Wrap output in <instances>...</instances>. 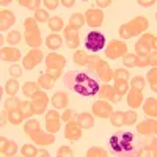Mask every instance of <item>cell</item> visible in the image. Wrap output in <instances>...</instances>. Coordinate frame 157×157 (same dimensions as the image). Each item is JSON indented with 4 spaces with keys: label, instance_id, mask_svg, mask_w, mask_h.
<instances>
[{
    "label": "cell",
    "instance_id": "obj_1",
    "mask_svg": "<svg viewBox=\"0 0 157 157\" xmlns=\"http://www.w3.org/2000/svg\"><path fill=\"white\" fill-rule=\"evenodd\" d=\"M109 145L112 152H115L120 157H134V155H143L140 149V143L137 141V137L129 132V130H116L110 137Z\"/></svg>",
    "mask_w": 157,
    "mask_h": 157
},
{
    "label": "cell",
    "instance_id": "obj_2",
    "mask_svg": "<svg viewBox=\"0 0 157 157\" xmlns=\"http://www.w3.org/2000/svg\"><path fill=\"white\" fill-rule=\"evenodd\" d=\"M64 85H66L69 91H74V93L85 98L96 96L101 88L99 83L91 75H88L86 72H78V71H69L64 75Z\"/></svg>",
    "mask_w": 157,
    "mask_h": 157
},
{
    "label": "cell",
    "instance_id": "obj_3",
    "mask_svg": "<svg viewBox=\"0 0 157 157\" xmlns=\"http://www.w3.org/2000/svg\"><path fill=\"white\" fill-rule=\"evenodd\" d=\"M24 130H25V134L32 138V141H35L36 145L47 146V145H52V143L55 141L54 134L41 132V129H39V123L36 120H29L27 123H25V126H24Z\"/></svg>",
    "mask_w": 157,
    "mask_h": 157
},
{
    "label": "cell",
    "instance_id": "obj_4",
    "mask_svg": "<svg viewBox=\"0 0 157 157\" xmlns=\"http://www.w3.org/2000/svg\"><path fill=\"white\" fill-rule=\"evenodd\" d=\"M148 27H149L148 19L143 17V16H138V17L132 19L130 22L121 25V27H120V36L123 39H129V38H132V36L140 35L141 32H145Z\"/></svg>",
    "mask_w": 157,
    "mask_h": 157
},
{
    "label": "cell",
    "instance_id": "obj_5",
    "mask_svg": "<svg viewBox=\"0 0 157 157\" xmlns=\"http://www.w3.org/2000/svg\"><path fill=\"white\" fill-rule=\"evenodd\" d=\"M24 25H25V43L33 49L41 47L43 39H41V33H39L35 17H27L24 21Z\"/></svg>",
    "mask_w": 157,
    "mask_h": 157
},
{
    "label": "cell",
    "instance_id": "obj_6",
    "mask_svg": "<svg viewBox=\"0 0 157 157\" xmlns=\"http://www.w3.org/2000/svg\"><path fill=\"white\" fill-rule=\"evenodd\" d=\"M46 64H47V68H46V74H49L52 78H60L61 75V69L63 66L66 64V58H64L63 55H58V54H49L46 57Z\"/></svg>",
    "mask_w": 157,
    "mask_h": 157
},
{
    "label": "cell",
    "instance_id": "obj_7",
    "mask_svg": "<svg viewBox=\"0 0 157 157\" xmlns=\"http://www.w3.org/2000/svg\"><path fill=\"white\" fill-rule=\"evenodd\" d=\"M155 41H157L155 35H151V33H145V35H143L138 41H137V44H135L137 57H138V58L148 57L151 52H152V49L155 50Z\"/></svg>",
    "mask_w": 157,
    "mask_h": 157
},
{
    "label": "cell",
    "instance_id": "obj_8",
    "mask_svg": "<svg viewBox=\"0 0 157 157\" xmlns=\"http://www.w3.org/2000/svg\"><path fill=\"white\" fill-rule=\"evenodd\" d=\"M105 46V36L101 32H90L85 38V47L91 52H99Z\"/></svg>",
    "mask_w": 157,
    "mask_h": 157
},
{
    "label": "cell",
    "instance_id": "obj_9",
    "mask_svg": "<svg viewBox=\"0 0 157 157\" xmlns=\"http://www.w3.org/2000/svg\"><path fill=\"white\" fill-rule=\"evenodd\" d=\"M127 54V46L126 43L123 41H116V39H113V41L109 43V46L105 47V55L107 58L110 60H116V58H121Z\"/></svg>",
    "mask_w": 157,
    "mask_h": 157
},
{
    "label": "cell",
    "instance_id": "obj_10",
    "mask_svg": "<svg viewBox=\"0 0 157 157\" xmlns=\"http://www.w3.org/2000/svg\"><path fill=\"white\" fill-rule=\"evenodd\" d=\"M43 58H44V52L41 49H32L29 54L24 57L22 66L25 69H33L35 66H38V64L43 61Z\"/></svg>",
    "mask_w": 157,
    "mask_h": 157
},
{
    "label": "cell",
    "instance_id": "obj_11",
    "mask_svg": "<svg viewBox=\"0 0 157 157\" xmlns=\"http://www.w3.org/2000/svg\"><path fill=\"white\" fill-rule=\"evenodd\" d=\"M47 102H49V98L44 91H36V93L32 96V107H33V113L35 115H41L46 112L47 109Z\"/></svg>",
    "mask_w": 157,
    "mask_h": 157
},
{
    "label": "cell",
    "instance_id": "obj_12",
    "mask_svg": "<svg viewBox=\"0 0 157 157\" xmlns=\"http://www.w3.org/2000/svg\"><path fill=\"white\" fill-rule=\"evenodd\" d=\"M60 121H61V115H58V112H55V110L47 112V115H46V129H47V132L55 134L60 129Z\"/></svg>",
    "mask_w": 157,
    "mask_h": 157
},
{
    "label": "cell",
    "instance_id": "obj_13",
    "mask_svg": "<svg viewBox=\"0 0 157 157\" xmlns=\"http://www.w3.org/2000/svg\"><path fill=\"white\" fill-rule=\"evenodd\" d=\"M137 132L140 135H155L157 132V121H155V118H149V120H145V121H141L138 123L137 126Z\"/></svg>",
    "mask_w": 157,
    "mask_h": 157
},
{
    "label": "cell",
    "instance_id": "obj_14",
    "mask_svg": "<svg viewBox=\"0 0 157 157\" xmlns=\"http://www.w3.org/2000/svg\"><path fill=\"white\" fill-rule=\"evenodd\" d=\"M112 112H113V110H112V104L105 102L104 99L96 101V102L93 104V115L98 116V118H107V116H110Z\"/></svg>",
    "mask_w": 157,
    "mask_h": 157
},
{
    "label": "cell",
    "instance_id": "obj_15",
    "mask_svg": "<svg viewBox=\"0 0 157 157\" xmlns=\"http://www.w3.org/2000/svg\"><path fill=\"white\" fill-rule=\"evenodd\" d=\"M85 22L90 25V27H101L102 22H104V14L102 11L99 10H88L86 14H85Z\"/></svg>",
    "mask_w": 157,
    "mask_h": 157
},
{
    "label": "cell",
    "instance_id": "obj_16",
    "mask_svg": "<svg viewBox=\"0 0 157 157\" xmlns=\"http://www.w3.org/2000/svg\"><path fill=\"white\" fill-rule=\"evenodd\" d=\"M64 137H66L68 140L71 141H75L82 137V127L78 126L77 120L75 121H69L66 124V130H64Z\"/></svg>",
    "mask_w": 157,
    "mask_h": 157
},
{
    "label": "cell",
    "instance_id": "obj_17",
    "mask_svg": "<svg viewBox=\"0 0 157 157\" xmlns=\"http://www.w3.org/2000/svg\"><path fill=\"white\" fill-rule=\"evenodd\" d=\"M98 96L101 98V99H109V101H112V102H120L121 101V98L123 96H120L115 91V88L113 86H110V85H104L102 88H99V91H98Z\"/></svg>",
    "mask_w": 157,
    "mask_h": 157
},
{
    "label": "cell",
    "instance_id": "obj_18",
    "mask_svg": "<svg viewBox=\"0 0 157 157\" xmlns=\"http://www.w3.org/2000/svg\"><path fill=\"white\" fill-rule=\"evenodd\" d=\"M143 102V90H137V88H130L129 96H127V105L130 109H138Z\"/></svg>",
    "mask_w": 157,
    "mask_h": 157
},
{
    "label": "cell",
    "instance_id": "obj_19",
    "mask_svg": "<svg viewBox=\"0 0 157 157\" xmlns=\"http://www.w3.org/2000/svg\"><path fill=\"white\" fill-rule=\"evenodd\" d=\"M64 38H66V46L69 49L78 47V30L77 29H72L68 25V27L64 29Z\"/></svg>",
    "mask_w": 157,
    "mask_h": 157
},
{
    "label": "cell",
    "instance_id": "obj_20",
    "mask_svg": "<svg viewBox=\"0 0 157 157\" xmlns=\"http://www.w3.org/2000/svg\"><path fill=\"white\" fill-rule=\"evenodd\" d=\"M2 60L3 61H11L14 63L17 60H21V50L14 49V47H2Z\"/></svg>",
    "mask_w": 157,
    "mask_h": 157
},
{
    "label": "cell",
    "instance_id": "obj_21",
    "mask_svg": "<svg viewBox=\"0 0 157 157\" xmlns=\"http://www.w3.org/2000/svg\"><path fill=\"white\" fill-rule=\"evenodd\" d=\"M14 21H16V17L10 10H2V13H0V29H2V32L8 30L14 24Z\"/></svg>",
    "mask_w": 157,
    "mask_h": 157
},
{
    "label": "cell",
    "instance_id": "obj_22",
    "mask_svg": "<svg viewBox=\"0 0 157 157\" xmlns=\"http://www.w3.org/2000/svg\"><path fill=\"white\" fill-rule=\"evenodd\" d=\"M0 141H2V148H0V154L2 155H14L17 152V146L14 141H11L5 137L0 138Z\"/></svg>",
    "mask_w": 157,
    "mask_h": 157
},
{
    "label": "cell",
    "instance_id": "obj_23",
    "mask_svg": "<svg viewBox=\"0 0 157 157\" xmlns=\"http://www.w3.org/2000/svg\"><path fill=\"white\" fill-rule=\"evenodd\" d=\"M68 102H69V98L64 91H57V93L52 96V104H54L55 109H66Z\"/></svg>",
    "mask_w": 157,
    "mask_h": 157
},
{
    "label": "cell",
    "instance_id": "obj_24",
    "mask_svg": "<svg viewBox=\"0 0 157 157\" xmlns=\"http://www.w3.org/2000/svg\"><path fill=\"white\" fill-rule=\"evenodd\" d=\"M96 75L101 78L102 82H109V80H112V78H113V71L110 69V66H109L105 61H102L99 64L98 71H96Z\"/></svg>",
    "mask_w": 157,
    "mask_h": 157
},
{
    "label": "cell",
    "instance_id": "obj_25",
    "mask_svg": "<svg viewBox=\"0 0 157 157\" xmlns=\"http://www.w3.org/2000/svg\"><path fill=\"white\" fill-rule=\"evenodd\" d=\"M77 123L82 129H91L94 126V115L91 113H80L77 116Z\"/></svg>",
    "mask_w": 157,
    "mask_h": 157
},
{
    "label": "cell",
    "instance_id": "obj_26",
    "mask_svg": "<svg viewBox=\"0 0 157 157\" xmlns=\"http://www.w3.org/2000/svg\"><path fill=\"white\" fill-rule=\"evenodd\" d=\"M46 46H47L50 50H58V49L63 46V39H61L60 35L52 33V35H49V36L46 38Z\"/></svg>",
    "mask_w": 157,
    "mask_h": 157
},
{
    "label": "cell",
    "instance_id": "obj_27",
    "mask_svg": "<svg viewBox=\"0 0 157 157\" xmlns=\"http://www.w3.org/2000/svg\"><path fill=\"white\" fill-rule=\"evenodd\" d=\"M140 149H141V154H149V155H155L157 152V146H155V140H151V138H146L141 141L140 145Z\"/></svg>",
    "mask_w": 157,
    "mask_h": 157
},
{
    "label": "cell",
    "instance_id": "obj_28",
    "mask_svg": "<svg viewBox=\"0 0 157 157\" xmlns=\"http://www.w3.org/2000/svg\"><path fill=\"white\" fill-rule=\"evenodd\" d=\"M145 113L149 116V118H155L157 116V99L155 98H149L146 99L145 102Z\"/></svg>",
    "mask_w": 157,
    "mask_h": 157
},
{
    "label": "cell",
    "instance_id": "obj_29",
    "mask_svg": "<svg viewBox=\"0 0 157 157\" xmlns=\"http://www.w3.org/2000/svg\"><path fill=\"white\" fill-rule=\"evenodd\" d=\"M55 78H52L49 74H41L39 75V78H38V85L41 86V88H46V90H52L54 88V85H55Z\"/></svg>",
    "mask_w": 157,
    "mask_h": 157
},
{
    "label": "cell",
    "instance_id": "obj_30",
    "mask_svg": "<svg viewBox=\"0 0 157 157\" xmlns=\"http://www.w3.org/2000/svg\"><path fill=\"white\" fill-rule=\"evenodd\" d=\"M104 60L98 55H88V61H86V68L91 74H96L98 68H99V64L102 63Z\"/></svg>",
    "mask_w": 157,
    "mask_h": 157
},
{
    "label": "cell",
    "instance_id": "obj_31",
    "mask_svg": "<svg viewBox=\"0 0 157 157\" xmlns=\"http://www.w3.org/2000/svg\"><path fill=\"white\" fill-rule=\"evenodd\" d=\"M24 115H22V112H21V109H16V110H10L8 112V121L11 123V124H21L22 121H24Z\"/></svg>",
    "mask_w": 157,
    "mask_h": 157
},
{
    "label": "cell",
    "instance_id": "obj_32",
    "mask_svg": "<svg viewBox=\"0 0 157 157\" xmlns=\"http://www.w3.org/2000/svg\"><path fill=\"white\" fill-rule=\"evenodd\" d=\"M83 24H85V16L80 14V13H75V14H72L69 17V27H72V29H77L78 30Z\"/></svg>",
    "mask_w": 157,
    "mask_h": 157
},
{
    "label": "cell",
    "instance_id": "obj_33",
    "mask_svg": "<svg viewBox=\"0 0 157 157\" xmlns=\"http://www.w3.org/2000/svg\"><path fill=\"white\" fill-rule=\"evenodd\" d=\"M109 118H110V121L115 127H123L124 126V112H112Z\"/></svg>",
    "mask_w": 157,
    "mask_h": 157
},
{
    "label": "cell",
    "instance_id": "obj_34",
    "mask_svg": "<svg viewBox=\"0 0 157 157\" xmlns=\"http://www.w3.org/2000/svg\"><path fill=\"white\" fill-rule=\"evenodd\" d=\"M36 91H39V85L35 83V82H27V83H24V86H22V93L27 98H32Z\"/></svg>",
    "mask_w": 157,
    "mask_h": 157
},
{
    "label": "cell",
    "instance_id": "obj_35",
    "mask_svg": "<svg viewBox=\"0 0 157 157\" xmlns=\"http://www.w3.org/2000/svg\"><path fill=\"white\" fill-rule=\"evenodd\" d=\"M123 63L124 66H130V68H138V63H140V58L135 55V54H126L123 57Z\"/></svg>",
    "mask_w": 157,
    "mask_h": 157
},
{
    "label": "cell",
    "instance_id": "obj_36",
    "mask_svg": "<svg viewBox=\"0 0 157 157\" xmlns=\"http://www.w3.org/2000/svg\"><path fill=\"white\" fill-rule=\"evenodd\" d=\"M21 104H22V101H19L16 96H10V98L5 101V110L10 112V110L21 109Z\"/></svg>",
    "mask_w": 157,
    "mask_h": 157
},
{
    "label": "cell",
    "instance_id": "obj_37",
    "mask_svg": "<svg viewBox=\"0 0 157 157\" xmlns=\"http://www.w3.org/2000/svg\"><path fill=\"white\" fill-rule=\"evenodd\" d=\"M72 60H74V63H75V64H78V66H86L88 55L85 54L83 50H75V52H74Z\"/></svg>",
    "mask_w": 157,
    "mask_h": 157
},
{
    "label": "cell",
    "instance_id": "obj_38",
    "mask_svg": "<svg viewBox=\"0 0 157 157\" xmlns=\"http://www.w3.org/2000/svg\"><path fill=\"white\" fill-rule=\"evenodd\" d=\"M19 90V83L16 78H10L5 83V93H8L10 96H16V91Z\"/></svg>",
    "mask_w": 157,
    "mask_h": 157
},
{
    "label": "cell",
    "instance_id": "obj_39",
    "mask_svg": "<svg viewBox=\"0 0 157 157\" xmlns=\"http://www.w3.org/2000/svg\"><path fill=\"white\" fill-rule=\"evenodd\" d=\"M21 39H22V35H21L19 30H11V32L6 35V43L11 44V46L19 44V43H21Z\"/></svg>",
    "mask_w": 157,
    "mask_h": 157
},
{
    "label": "cell",
    "instance_id": "obj_40",
    "mask_svg": "<svg viewBox=\"0 0 157 157\" xmlns=\"http://www.w3.org/2000/svg\"><path fill=\"white\" fill-rule=\"evenodd\" d=\"M115 91L120 96H124L126 91H129V82L127 80H115Z\"/></svg>",
    "mask_w": 157,
    "mask_h": 157
},
{
    "label": "cell",
    "instance_id": "obj_41",
    "mask_svg": "<svg viewBox=\"0 0 157 157\" xmlns=\"http://www.w3.org/2000/svg\"><path fill=\"white\" fill-rule=\"evenodd\" d=\"M47 24H49V29H50L52 32H58V30H61V29H63V19H61V17H58V16L50 17Z\"/></svg>",
    "mask_w": 157,
    "mask_h": 157
},
{
    "label": "cell",
    "instance_id": "obj_42",
    "mask_svg": "<svg viewBox=\"0 0 157 157\" xmlns=\"http://www.w3.org/2000/svg\"><path fill=\"white\" fill-rule=\"evenodd\" d=\"M21 154L24 157H35V155H39V151L35 146H32V145H24L21 148Z\"/></svg>",
    "mask_w": 157,
    "mask_h": 157
},
{
    "label": "cell",
    "instance_id": "obj_43",
    "mask_svg": "<svg viewBox=\"0 0 157 157\" xmlns=\"http://www.w3.org/2000/svg\"><path fill=\"white\" fill-rule=\"evenodd\" d=\"M148 83L149 86L152 88V91H157V68H152L149 72H148Z\"/></svg>",
    "mask_w": 157,
    "mask_h": 157
},
{
    "label": "cell",
    "instance_id": "obj_44",
    "mask_svg": "<svg viewBox=\"0 0 157 157\" xmlns=\"http://www.w3.org/2000/svg\"><path fill=\"white\" fill-rule=\"evenodd\" d=\"M145 85H146V80H145V77H141V75H137V77H134L132 80H130V88L143 90Z\"/></svg>",
    "mask_w": 157,
    "mask_h": 157
},
{
    "label": "cell",
    "instance_id": "obj_45",
    "mask_svg": "<svg viewBox=\"0 0 157 157\" xmlns=\"http://www.w3.org/2000/svg\"><path fill=\"white\" fill-rule=\"evenodd\" d=\"M21 112H22V115H24L25 118H29V116H33L35 113H33V107H32V102H29V101H24V102L21 104Z\"/></svg>",
    "mask_w": 157,
    "mask_h": 157
},
{
    "label": "cell",
    "instance_id": "obj_46",
    "mask_svg": "<svg viewBox=\"0 0 157 157\" xmlns=\"http://www.w3.org/2000/svg\"><path fill=\"white\" fill-rule=\"evenodd\" d=\"M86 155H88V157H105V155H109V154H107L105 149L94 146V148H90V149H88Z\"/></svg>",
    "mask_w": 157,
    "mask_h": 157
},
{
    "label": "cell",
    "instance_id": "obj_47",
    "mask_svg": "<svg viewBox=\"0 0 157 157\" xmlns=\"http://www.w3.org/2000/svg\"><path fill=\"white\" fill-rule=\"evenodd\" d=\"M17 3H19V5H22V6H25V8H29V10H35V11L41 10V8H39V6H41V2H39V0H36V2H27V0H19Z\"/></svg>",
    "mask_w": 157,
    "mask_h": 157
},
{
    "label": "cell",
    "instance_id": "obj_48",
    "mask_svg": "<svg viewBox=\"0 0 157 157\" xmlns=\"http://www.w3.org/2000/svg\"><path fill=\"white\" fill-rule=\"evenodd\" d=\"M49 14H47V11L46 10H38V11H35V21L36 22H49Z\"/></svg>",
    "mask_w": 157,
    "mask_h": 157
},
{
    "label": "cell",
    "instance_id": "obj_49",
    "mask_svg": "<svg viewBox=\"0 0 157 157\" xmlns=\"http://www.w3.org/2000/svg\"><path fill=\"white\" fill-rule=\"evenodd\" d=\"M135 121H137V113L134 110L124 113V126H132L135 124Z\"/></svg>",
    "mask_w": 157,
    "mask_h": 157
},
{
    "label": "cell",
    "instance_id": "obj_50",
    "mask_svg": "<svg viewBox=\"0 0 157 157\" xmlns=\"http://www.w3.org/2000/svg\"><path fill=\"white\" fill-rule=\"evenodd\" d=\"M113 77H115V80H127V82H129V72H127L124 68L116 69V71L113 72Z\"/></svg>",
    "mask_w": 157,
    "mask_h": 157
},
{
    "label": "cell",
    "instance_id": "obj_51",
    "mask_svg": "<svg viewBox=\"0 0 157 157\" xmlns=\"http://www.w3.org/2000/svg\"><path fill=\"white\" fill-rule=\"evenodd\" d=\"M77 116H78V115H75L72 110L64 109V113L61 115V120H63L64 123H69V121H75V120H77Z\"/></svg>",
    "mask_w": 157,
    "mask_h": 157
},
{
    "label": "cell",
    "instance_id": "obj_52",
    "mask_svg": "<svg viewBox=\"0 0 157 157\" xmlns=\"http://www.w3.org/2000/svg\"><path fill=\"white\" fill-rule=\"evenodd\" d=\"M57 155L58 157H69V155H72V149L69 146H60L57 149Z\"/></svg>",
    "mask_w": 157,
    "mask_h": 157
},
{
    "label": "cell",
    "instance_id": "obj_53",
    "mask_svg": "<svg viewBox=\"0 0 157 157\" xmlns=\"http://www.w3.org/2000/svg\"><path fill=\"white\" fill-rule=\"evenodd\" d=\"M8 72H10V75L11 77H21L22 75V68L21 66H17V64H13V66H10V69H8Z\"/></svg>",
    "mask_w": 157,
    "mask_h": 157
},
{
    "label": "cell",
    "instance_id": "obj_54",
    "mask_svg": "<svg viewBox=\"0 0 157 157\" xmlns=\"http://www.w3.org/2000/svg\"><path fill=\"white\" fill-rule=\"evenodd\" d=\"M146 63H148V66H154L155 68V63H157V55H155V50L151 52V54L146 57Z\"/></svg>",
    "mask_w": 157,
    "mask_h": 157
},
{
    "label": "cell",
    "instance_id": "obj_55",
    "mask_svg": "<svg viewBox=\"0 0 157 157\" xmlns=\"http://www.w3.org/2000/svg\"><path fill=\"white\" fill-rule=\"evenodd\" d=\"M94 3H96L99 8H107V6L112 5V0H96Z\"/></svg>",
    "mask_w": 157,
    "mask_h": 157
},
{
    "label": "cell",
    "instance_id": "obj_56",
    "mask_svg": "<svg viewBox=\"0 0 157 157\" xmlns=\"http://www.w3.org/2000/svg\"><path fill=\"white\" fill-rule=\"evenodd\" d=\"M43 3H46V6H47L49 10H55V8L58 6V2H55V0H54V2H52V0H44Z\"/></svg>",
    "mask_w": 157,
    "mask_h": 157
},
{
    "label": "cell",
    "instance_id": "obj_57",
    "mask_svg": "<svg viewBox=\"0 0 157 157\" xmlns=\"http://www.w3.org/2000/svg\"><path fill=\"white\" fill-rule=\"evenodd\" d=\"M154 3H155V0H148V2H145V0H138V5H140V6H145V8L152 6Z\"/></svg>",
    "mask_w": 157,
    "mask_h": 157
},
{
    "label": "cell",
    "instance_id": "obj_58",
    "mask_svg": "<svg viewBox=\"0 0 157 157\" xmlns=\"http://www.w3.org/2000/svg\"><path fill=\"white\" fill-rule=\"evenodd\" d=\"M6 121H8V112H3V110H2V121H0V126H2V129H3V126L6 124Z\"/></svg>",
    "mask_w": 157,
    "mask_h": 157
},
{
    "label": "cell",
    "instance_id": "obj_59",
    "mask_svg": "<svg viewBox=\"0 0 157 157\" xmlns=\"http://www.w3.org/2000/svg\"><path fill=\"white\" fill-rule=\"evenodd\" d=\"M61 3H63V6H64V8H71V6H74V5H75V0H63Z\"/></svg>",
    "mask_w": 157,
    "mask_h": 157
},
{
    "label": "cell",
    "instance_id": "obj_60",
    "mask_svg": "<svg viewBox=\"0 0 157 157\" xmlns=\"http://www.w3.org/2000/svg\"><path fill=\"white\" fill-rule=\"evenodd\" d=\"M39 155H43V157H47V155H49V152H47L46 149H41V151H39Z\"/></svg>",
    "mask_w": 157,
    "mask_h": 157
},
{
    "label": "cell",
    "instance_id": "obj_61",
    "mask_svg": "<svg viewBox=\"0 0 157 157\" xmlns=\"http://www.w3.org/2000/svg\"><path fill=\"white\" fill-rule=\"evenodd\" d=\"M0 3H2V5H3V6H5V5H8V3H10V2H8V0H2V2H0Z\"/></svg>",
    "mask_w": 157,
    "mask_h": 157
}]
</instances>
